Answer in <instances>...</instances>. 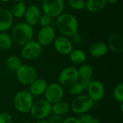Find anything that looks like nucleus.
Wrapping results in <instances>:
<instances>
[{"label": "nucleus", "instance_id": "58836bf2", "mask_svg": "<svg viewBox=\"0 0 123 123\" xmlns=\"http://www.w3.org/2000/svg\"><path fill=\"white\" fill-rule=\"evenodd\" d=\"M1 1H2V2H7L9 0H0Z\"/></svg>", "mask_w": 123, "mask_h": 123}, {"label": "nucleus", "instance_id": "e433bc0d", "mask_svg": "<svg viewBox=\"0 0 123 123\" xmlns=\"http://www.w3.org/2000/svg\"><path fill=\"white\" fill-rule=\"evenodd\" d=\"M35 123H49L48 122V120L45 119V120H37Z\"/></svg>", "mask_w": 123, "mask_h": 123}, {"label": "nucleus", "instance_id": "f8f14e48", "mask_svg": "<svg viewBox=\"0 0 123 123\" xmlns=\"http://www.w3.org/2000/svg\"><path fill=\"white\" fill-rule=\"evenodd\" d=\"M86 91L88 92V96L94 101V102L102 100L105 94L104 84L97 80L92 81Z\"/></svg>", "mask_w": 123, "mask_h": 123}, {"label": "nucleus", "instance_id": "c756f323", "mask_svg": "<svg viewBox=\"0 0 123 123\" xmlns=\"http://www.w3.org/2000/svg\"><path fill=\"white\" fill-rule=\"evenodd\" d=\"M50 22H51V18L44 14L43 15H41L38 23L42 27H44L50 26Z\"/></svg>", "mask_w": 123, "mask_h": 123}, {"label": "nucleus", "instance_id": "2f4dec72", "mask_svg": "<svg viewBox=\"0 0 123 123\" xmlns=\"http://www.w3.org/2000/svg\"><path fill=\"white\" fill-rule=\"evenodd\" d=\"M92 81L93 80L92 79V78H85V79H79L78 81L80 83V84L84 88V90L85 91V90H87L88 87L89 86Z\"/></svg>", "mask_w": 123, "mask_h": 123}, {"label": "nucleus", "instance_id": "b1692460", "mask_svg": "<svg viewBox=\"0 0 123 123\" xmlns=\"http://www.w3.org/2000/svg\"><path fill=\"white\" fill-rule=\"evenodd\" d=\"M7 68L12 71H17L22 65L21 59L17 55H11L7 58L6 61Z\"/></svg>", "mask_w": 123, "mask_h": 123}, {"label": "nucleus", "instance_id": "bb28decb", "mask_svg": "<svg viewBox=\"0 0 123 123\" xmlns=\"http://www.w3.org/2000/svg\"><path fill=\"white\" fill-rule=\"evenodd\" d=\"M68 89L69 94L71 95L75 96V97L83 93V92L84 91V88L82 87V86L80 84V83L79 81L76 82V83H75V84H74L73 85H71Z\"/></svg>", "mask_w": 123, "mask_h": 123}, {"label": "nucleus", "instance_id": "aec40b11", "mask_svg": "<svg viewBox=\"0 0 123 123\" xmlns=\"http://www.w3.org/2000/svg\"><path fill=\"white\" fill-rule=\"evenodd\" d=\"M70 61L76 65L83 64L86 60V53L81 49H73L68 55Z\"/></svg>", "mask_w": 123, "mask_h": 123}, {"label": "nucleus", "instance_id": "1a4fd4ad", "mask_svg": "<svg viewBox=\"0 0 123 123\" xmlns=\"http://www.w3.org/2000/svg\"><path fill=\"white\" fill-rule=\"evenodd\" d=\"M42 7L45 14L50 18L57 17L64 9V1L63 0H43Z\"/></svg>", "mask_w": 123, "mask_h": 123}, {"label": "nucleus", "instance_id": "473e14b6", "mask_svg": "<svg viewBox=\"0 0 123 123\" xmlns=\"http://www.w3.org/2000/svg\"><path fill=\"white\" fill-rule=\"evenodd\" d=\"M48 118V119L47 120L49 123H63V120L62 116L56 115L54 114L53 115H50Z\"/></svg>", "mask_w": 123, "mask_h": 123}, {"label": "nucleus", "instance_id": "9d476101", "mask_svg": "<svg viewBox=\"0 0 123 123\" xmlns=\"http://www.w3.org/2000/svg\"><path fill=\"white\" fill-rule=\"evenodd\" d=\"M44 95L45 99L53 105L63 99L64 97L63 87L59 83H51L48 85Z\"/></svg>", "mask_w": 123, "mask_h": 123}, {"label": "nucleus", "instance_id": "72a5a7b5", "mask_svg": "<svg viewBox=\"0 0 123 123\" xmlns=\"http://www.w3.org/2000/svg\"><path fill=\"white\" fill-rule=\"evenodd\" d=\"M63 123H81L79 118L74 117H69L66 118L65 120H63Z\"/></svg>", "mask_w": 123, "mask_h": 123}, {"label": "nucleus", "instance_id": "a878e982", "mask_svg": "<svg viewBox=\"0 0 123 123\" xmlns=\"http://www.w3.org/2000/svg\"><path fill=\"white\" fill-rule=\"evenodd\" d=\"M114 99L120 104H123V84L122 83L118 84L113 91Z\"/></svg>", "mask_w": 123, "mask_h": 123}, {"label": "nucleus", "instance_id": "2eb2a0df", "mask_svg": "<svg viewBox=\"0 0 123 123\" xmlns=\"http://www.w3.org/2000/svg\"><path fill=\"white\" fill-rule=\"evenodd\" d=\"M41 15V11L39 7L33 4L27 8L24 17L26 23L33 27L38 24Z\"/></svg>", "mask_w": 123, "mask_h": 123}, {"label": "nucleus", "instance_id": "412c9836", "mask_svg": "<svg viewBox=\"0 0 123 123\" xmlns=\"http://www.w3.org/2000/svg\"><path fill=\"white\" fill-rule=\"evenodd\" d=\"M70 109V105L67 102L62 100L53 104L51 106L52 113L59 116H63L67 114L69 112Z\"/></svg>", "mask_w": 123, "mask_h": 123}, {"label": "nucleus", "instance_id": "dca6fc26", "mask_svg": "<svg viewBox=\"0 0 123 123\" xmlns=\"http://www.w3.org/2000/svg\"><path fill=\"white\" fill-rule=\"evenodd\" d=\"M108 49L113 53H122L123 52V37L119 33H113L108 38Z\"/></svg>", "mask_w": 123, "mask_h": 123}, {"label": "nucleus", "instance_id": "ea45409f", "mask_svg": "<svg viewBox=\"0 0 123 123\" xmlns=\"http://www.w3.org/2000/svg\"><path fill=\"white\" fill-rule=\"evenodd\" d=\"M30 123V122H25V123Z\"/></svg>", "mask_w": 123, "mask_h": 123}, {"label": "nucleus", "instance_id": "423d86ee", "mask_svg": "<svg viewBox=\"0 0 123 123\" xmlns=\"http://www.w3.org/2000/svg\"><path fill=\"white\" fill-rule=\"evenodd\" d=\"M16 76L20 84L25 86H30L37 78V73L32 66L22 64L16 71Z\"/></svg>", "mask_w": 123, "mask_h": 123}, {"label": "nucleus", "instance_id": "6e6552de", "mask_svg": "<svg viewBox=\"0 0 123 123\" xmlns=\"http://www.w3.org/2000/svg\"><path fill=\"white\" fill-rule=\"evenodd\" d=\"M43 53V46L37 41L32 40L23 45L21 56L25 60H35L39 58Z\"/></svg>", "mask_w": 123, "mask_h": 123}, {"label": "nucleus", "instance_id": "f257e3e1", "mask_svg": "<svg viewBox=\"0 0 123 123\" xmlns=\"http://www.w3.org/2000/svg\"><path fill=\"white\" fill-rule=\"evenodd\" d=\"M56 27L62 35L68 37L77 33L79 30V22L76 18L71 14L64 13L58 17Z\"/></svg>", "mask_w": 123, "mask_h": 123}, {"label": "nucleus", "instance_id": "f03ea898", "mask_svg": "<svg viewBox=\"0 0 123 123\" xmlns=\"http://www.w3.org/2000/svg\"><path fill=\"white\" fill-rule=\"evenodd\" d=\"M11 37L13 42L23 46L32 40L34 37L33 27L26 22L18 23L12 27Z\"/></svg>", "mask_w": 123, "mask_h": 123}, {"label": "nucleus", "instance_id": "6ab92c4d", "mask_svg": "<svg viewBox=\"0 0 123 123\" xmlns=\"http://www.w3.org/2000/svg\"><path fill=\"white\" fill-rule=\"evenodd\" d=\"M106 0H87L85 1V9L91 13H97L105 9Z\"/></svg>", "mask_w": 123, "mask_h": 123}, {"label": "nucleus", "instance_id": "9b49d317", "mask_svg": "<svg viewBox=\"0 0 123 123\" xmlns=\"http://www.w3.org/2000/svg\"><path fill=\"white\" fill-rule=\"evenodd\" d=\"M53 43L55 50L62 55H68L74 49L71 40L63 35L55 37Z\"/></svg>", "mask_w": 123, "mask_h": 123}, {"label": "nucleus", "instance_id": "f3484780", "mask_svg": "<svg viewBox=\"0 0 123 123\" xmlns=\"http://www.w3.org/2000/svg\"><path fill=\"white\" fill-rule=\"evenodd\" d=\"M48 84L43 79H36L30 85L29 92L33 97H39L44 94Z\"/></svg>", "mask_w": 123, "mask_h": 123}, {"label": "nucleus", "instance_id": "4468645a", "mask_svg": "<svg viewBox=\"0 0 123 123\" xmlns=\"http://www.w3.org/2000/svg\"><path fill=\"white\" fill-rule=\"evenodd\" d=\"M14 22V17L10 10L6 8H0V32H6L12 28Z\"/></svg>", "mask_w": 123, "mask_h": 123}, {"label": "nucleus", "instance_id": "0eeeda50", "mask_svg": "<svg viewBox=\"0 0 123 123\" xmlns=\"http://www.w3.org/2000/svg\"><path fill=\"white\" fill-rule=\"evenodd\" d=\"M79 76L78 74V69L74 66H68L63 68L58 77L59 84L66 88L70 87L74 84L78 82Z\"/></svg>", "mask_w": 123, "mask_h": 123}, {"label": "nucleus", "instance_id": "7ed1b4c3", "mask_svg": "<svg viewBox=\"0 0 123 123\" xmlns=\"http://www.w3.org/2000/svg\"><path fill=\"white\" fill-rule=\"evenodd\" d=\"M33 102L34 97L27 90H22L17 92L13 99L14 108L19 112L23 114L30 112Z\"/></svg>", "mask_w": 123, "mask_h": 123}, {"label": "nucleus", "instance_id": "f704fd0d", "mask_svg": "<svg viewBox=\"0 0 123 123\" xmlns=\"http://www.w3.org/2000/svg\"><path fill=\"white\" fill-rule=\"evenodd\" d=\"M107 1V2H108L109 4H117V2H118V1L119 0H106Z\"/></svg>", "mask_w": 123, "mask_h": 123}, {"label": "nucleus", "instance_id": "a211bd4d", "mask_svg": "<svg viewBox=\"0 0 123 123\" xmlns=\"http://www.w3.org/2000/svg\"><path fill=\"white\" fill-rule=\"evenodd\" d=\"M108 50V46L105 42L99 41L93 43L90 46L89 53L94 58H101L107 53Z\"/></svg>", "mask_w": 123, "mask_h": 123}, {"label": "nucleus", "instance_id": "cd10ccee", "mask_svg": "<svg viewBox=\"0 0 123 123\" xmlns=\"http://www.w3.org/2000/svg\"><path fill=\"white\" fill-rule=\"evenodd\" d=\"M68 5L75 10H83L85 9L84 0H68Z\"/></svg>", "mask_w": 123, "mask_h": 123}, {"label": "nucleus", "instance_id": "20e7f679", "mask_svg": "<svg viewBox=\"0 0 123 123\" xmlns=\"http://www.w3.org/2000/svg\"><path fill=\"white\" fill-rule=\"evenodd\" d=\"M52 105L45 99H38L33 102L30 113L36 120H45L52 113Z\"/></svg>", "mask_w": 123, "mask_h": 123}, {"label": "nucleus", "instance_id": "c9c22d12", "mask_svg": "<svg viewBox=\"0 0 123 123\" xmlns=\"http://www.w3.org/2000/svg\"><path fill=\"white\" fill-rule=\"evenodd\" d=\"M90 123H100V121H99V119L95 118V117H93V119L92 120V121L90 122Z\"/></svg>", "mask_w": 123, "mask_h": 123}, {"label": "nucleus", "instance_id": "39448f33", "mask_svg": "<svg viewBox=\"0 0 123 123\" xmlns=\"http://www.w3.org/2000/svg\"><path fill=\"white\" fill-rule=\"evenodd\" d=\"M94 105V101L88 95L80 94L73 99L70 108L74 113L82 115L90 111L93 108Z\"/></svg>", "mask_w": 123, "mask_h": 123}, {"label": "nucleus", "instance_id": "393cba45", "mask_svg": "<svg viewBox=\"0 0 123 123\" xmlns=\"http://www.w3.org/2000/svg\"><path fill=\"white\" fill-rule=\"evenodd\" d=\"M78 74L79 79L92 78L94 74V68L89 64H82L78 68Z\"/></svg>", "mask_w": 123, "mask_h": 123}, {"label": "nucleus", "instance_id": "ddd939ff", "mask_svg": "<svg viewBox=\"0 0 123 123\" xmlns=\"http://www.w3.org/2000/svg\"><path fill=\"white\" fill-rule=\"evenodd\" d=\"M55 39V32L51 26L42 27L37 36V41L42 46H47L53 43Z\"/></svg>", "mask_w": 123, "mask_h": 123}, {"label": "nucleus", "instance_id": "7c9ffc66", "mask_svg": "<svg viewBox=\"0 0 123 123\" xmlns=\"http://www.w3.org/2000/svg\"><path fill=\"white\" fill-rule=\"evenodd\" d=\"M93 116L90 114L87 113H84L82 115H80V117L79 118V121L81 123H90L92 121V120L93 119Z\"/></svg>", "mask_w": 123, "mask_h": 123}, {"label": "nucleus", "instance_id": "4c0bfd02", "mask_svg": "<svg viewBox=\"0 0 123 123\" xmlns=\"http://www.w3.org/2000/svg\"><path fill=\"white\" fill-rule=\"evenodd\" d=\"M14 1H15L17 2H19V1H24L25 0H14Z\"/></svg>", "mask_w": 123, "mask_h": 123}, {"label": "nucleus", "instance_id": "4be33fe9", "mask_svg": "<svg viewBox=\"0 0 123 123\" xmlns=\"http://www.w3.org/2000/svg\"><path fill=\"white\" fill-rule=\"evenodd\" d=\"M13 44V40L10 35L7 32H0V49L3 50H9Z\"/></svg>", "mask_w": 123, "mask_h": 123}, {"label": "nucleus", "instance_id": "5701e85b", "mask_svg": "<svg viewBox=\"0 0 123 123\" xmlns=\"http://www.w3.org/2000/svg\"><path fill=\"white\" fill-rule=\"evenodd\" d=\"M27 9V6L24 1L17 2L12 7L11 11L12 14L14 17L16 18H22L25 16V12Z\"/></svg>", "mask_w": 123, "mask_h": 123}, {"label": "nucleus", "instance_id": "c85d7f7f", "mask_svg": "<svg viewBox=\"0 0 123 123\" xmlns=\"http://www.w3.org/2000/svg\"><path fill=\"white\" fill-rule=\"evenodd\" d=\"M13 120L10 113L2 112L0 113V123H12Z\"/></svg>", "mask_w": 123, "mask_h": 123}]
</instances>
